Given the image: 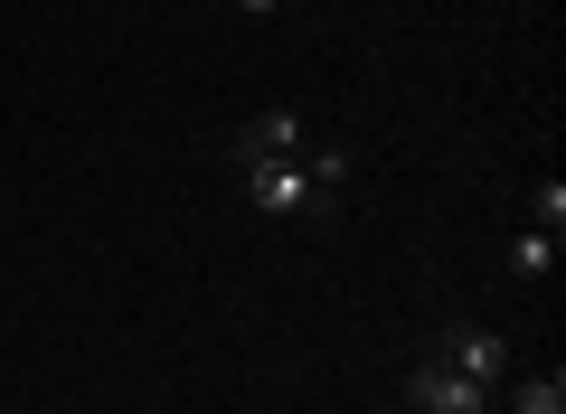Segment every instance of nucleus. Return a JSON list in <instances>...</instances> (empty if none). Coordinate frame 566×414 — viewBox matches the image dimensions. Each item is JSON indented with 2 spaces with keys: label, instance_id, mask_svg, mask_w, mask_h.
<instances>
[{
  "label": "nucleus",
  "instance_id": "nucleus-1",
  "mask_svg": "<svg viewBox=\"0 0 566 414\" xmlns=\"http://www.w3.org/2000/svg\"><path fill=\"white\" fill-rule=\"evenodd\" d=\"M237 170H245V198L255 208H274V217H293L312 198V170H303V151H283V160H264V151H237Z\"/></svg>",
  "mask_w": 566,
  "mask_h": 414
},
{
  "label": "nucleus",
  "instance_id": "nucleus-5",
  "mask_svg": "<svg viewBox=\"0 0 566 414\" xmlns=\"http://www.w3.org/2000/svg\"><path fill=\"white\" fill-rule=\"evenodd\" d=\"M520 414H566V376H520Z\"/></svg>",
  "mask_w": 566,
  "mask_h": 414
},
{
  "label": "nucleus",
  "instance_id": "nucleus-3",
  "mask_svg": "<svg viewBox=\"0 0 566 414\" xmlns=\"http://www.w3.org/2000/svg\"><path fill=\"white\" fill-rule=\"evenodd\" d=\"M237 151H264V160L303 151V114H293V104H264V114L245 123V141H237Z\"/></svg>",
  "mask_w": 566,
  "mask_h": 414
},
{
  "label": "nucleus",
  "instance_id": "nucleus-4",
  "mask_svg": "<svg viewBox=\"0 0 566 414\" xmlns=\"http://www.w3.org/2000/svg\"><path fill=\"white\" fill-rule=\"evenodd\" d=\"M453 368H463L472 386H491V376L510 368V349H501V339H491V330H453Z\"/></svg>",
  "mask_w": 566,
  "mask_h": 414
},
{
  "label": "nucleus",
  "instance_id": "nucleus-7",
  "mask_svg": "<svg viewBox=\"0 0 566 414\" xmlns=\"http://www.w3.org/2000/svg\"><path fill=\"white\" fill-rule=\"evenodd\" d=\"M237 10H283V0H237Z\"/></svg>",
  "mask_w": 566,
  "mask_h": 414
},
{
  "label": "nucleus",
  "instance_id": "nucleus-6",
  "mask_svg": "<svg viewBox=\"0 0 566 414\" xmlns=\"http://www.w3.org/2000/svg\"><path fill=\"white\" fill-rule=\"evenodd\" d=\"M510 264H520V274H547V264H557V236H547V226H528V236L510 245Z\"/></svg>",
  "mask_w": 566,
  "mask_h": 414
},
{
  "label": "nucleus",
  "instance_id": "nucleus-2",
  "mask_svg": "<svg viewBox=\"0 0 566 414\" xmlns=\"http://www.w3.org/2000/svg\"><path fill=\"white\" fill-rule=\"evenodd\" d=\"M406 405H416V414H482V386H472L453 358H434V368L406 376Z\"/></svg>",
  "mask_w": 566,
  "mask_h": 414
}]
</instances>
